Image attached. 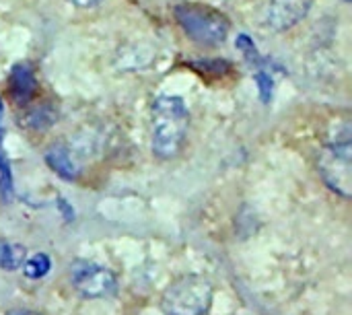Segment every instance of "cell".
Returning <instances> with one entry per match:
<instances>
[{
	"mask_svg": "<svg viewBox=\"0 0 352 315\" xmlns=\"http://www.w3.org/2000/svg\"><path fill=\"white\" fill-rule=\"evenodd\" d=\"M54 113L47 109V107H41V109H33L29 116H27V122H21L25 124L27 128H33V130H45L54 124Z\"/></svg>",
	"mask_w": 352,
	"mask_h": 315,
	"instance_id": "obj_13",
	"label": "cell"
},
{
	"mask_svg": "<svg viewBox=\"0 0 352 315\" xmlns=\"http://www.w3.org/2000/svg\"><path fill=\"white\" fill-rule=\"evenodd\" d=\"M190 132V109L182 97L161 95L151 105V149L161 161L182 155Z\"/></svg>",
	"mask_w": 352,
	"mask_h": 315,
	"instance_id": "obj_1",
	"label": "cell"
},
{
	"mask_svg": "<svg viewBox=\"0 0 352 315\" xmlns=\"http://www.w3.org/2000/svg\"><path fill=\"white\" fill-rule=\"evenodd\" d=\"M318 153V171L324 184L342 198L352 196V130L349 120L338 122Z\"/></svg>",
	"mask_w": 352,
	"mask_h": 315,
	"instance_id": "obj_2",
	"label": "cell"
},
{
	"mask_svg": "<svg viewBox=\"0 0 352 315\" xmlns=\"http://www.w3.org/2000/svg\"><path fill=\"white\" fill-rule=\"evenodd\" d=\"M344 2H351V0H344Z\"/></svg>",
	"mask_w": 352,
	"mask_h": 315,
	"instance_id": "obj_16",
	"label": "cell"
},
{
	"mask_svg": "<svg viewBox=\"0 0 352 315\" xmlns=\"http://www.w3.org/2000/svg\"><path fill=\"white\" fill-rule=\"evenodd\" d=\"M6 315H39L37 312H31V309H10Z\"/></svg>",
	"mask_w": 352,
	"mask_h": 315,
	"instance_id": "obj_15",
	"label": "cell"
},
{
	"mask_svg": "<svg viewBox=\"0 0 352 315\" xmlns=\"http://www.w3.org/2000/svg\"><path fill=\"white\" fill-rule=\"evenodd\" d=\"M214 297V287L208 279L186 274L173 281L161 297L165 315H206Z\"/></svg>",
	"mask_w": 352,
	"mask_h": 315,
	"instance_id": "obj_4",
	"label": "cell"
},
{
	"mask_svg": "<svg viewBox=\"0 0 352 315\" xmlns=\"http://www.w3.org/2000/svg\"><path fill=\"white\" fill-rule=\"evenodd\" d=\"M173 17L177 21V25L182 27V31L198 45L204 47H217L221 43H225L229 31H231V23L229 19L208 6V4H198V2H182L173 8Z\"/></svg>",
	"mask_w": 352,
	"mask_h": 315,
	"instance_id": "obj_3",
	"label": "cell"
},
{
	"mask_svg": "<svg viewBox=\"0 0 352 315\" xmlns=\"http://www.w3.org/2000/svg\"><path fill=\"white\" fill-rule=\"evenodd\" d=\"M311 0H270L264 8V23L272 31H287L307 19Z\"/></svg>",
	"mask_w": 352,
	"mask_h": 315,
	"instance_id": "obj_6",
	"label": "cell"
},
{
	"mask_svg": "<svg viewBox=\"0 0 352 315\" xmlns=\"http://www.w3.org/2000/svg\"><path fill=\"white\" fill-rule=\"evenodd\" d=\"M70 2L72 6H78V8H97L103 0H66Z\"/></svg>",
	"mask_w": 352,
	"mask_h": 315,
	"instance_id": "obj_14",
	"label": "cell"
},
{
	"mask_svg": "<svg viewBox=\"0 0 352 315\" xmlns=\"http://www.w3.org/2000/svg\"><path fill=\"white\" fill-rule=\"evenodd\" d=\"M45 163L47 167L60 175L62 180H68V182H74L78 180L80 175V165L76 163V159L72 157V151L64 144H56L52 149H47L45 153Z\"/></svg>",
	"mask_w": 352,
	"mask_h": 315,
	"instance_id": "obj_8",
	"label": "cell"
},
{
	"mask_svg": "<svg viewBox=\"0 0 352 315\" xmlns=\"http://www.w3.org/2000/svg\"><path fill=\"white\" fill-rule=\"evenodd\" d=\"M25 258H27V250L21 243L0 239V268L2 270H6V272L21 270Z\"/></svg>",
	"mask_w": 352,
	"mask_h": 315,
	"instance_id": "obj_9",
	"label": "cell"
},
{
	"mask_svg": "<svg viewBox=\"0 0 352 315\" xmlns=\"http://www.w3.org/2000/svg\"><path fill=\"white\" fill-rule=\"evenodd\" d=\"M254 78H256V85H258V93H260L262 103L268 105L272 101V95H274V76H272V72H268L266 68H260L254 74Z\"/></svg>",
	"mask_w": 352,
	"mask_h": 315,
	"instance_id": "obj_12",
	"label": "cell"
},
{
	"mask_svg": "<svg viewBox=\"0 0 352 315\" xmlns=\"http://www.w3.org/2000/svg\"><path fill=\"white\" fill-rule=\"evenodd\" d=\"M37 89H39V85H37L33 68L25 62L14 64L10 70V76H8V93H10L12 101L19 107H23L37 95Z\"/></svg>",
	"mask_w": 352,
	"mask_h": 315,
	"instance_id": "obj_7",
	"label": "cell"
},
{
	"mask_svg": "<svg viewBox=\"0 0 352 315\" xmlns=\"http://www.w3.org/2000/svg\"><path fill=\"white\" fill-rule=\"evenodd\" d=\"M23 274L31 281H39L43 276H47V272L52 270V260L47 254L39 252V254H33L31 258H25L23 262Z\"/></svg>",
	"mask_w": 352,
	"mask_h": 315,
	"instance_id": "obj_10",
	"label": "cell"
},
{
	"mask_svg": "<svg viewBox=\"0 0 352 315\" xmlns=\"http://www.w3.org/2000/svg\"><path fill=\"white\" fill-rule=\"evenodd\" d=\"M70 285L85 299H105L118 291L116 274L109 268L87 260L70 264Z\"/></svg>",
	"mask_w": 352,
	"mask_h": 315,
	"instance_id": "obj_5",
	"label": "cell"
},
{
	"mask_svg": "<svg viewBox=\"0 0 352 315\" xmlns=\"http://www.w3.org/2000/svg\"><path fill=\"white\" fill-rule=\"evenodd\" d=\"M235 47L239 50V54H241L250 64L262 66V64L266 62V60L262 58V54L258 52V45L254 43V39H252L250 35H245V33L237 35V39H235Z\"/></svg>",
	"mask_w": 352,
	"mask_h": 315,
	"instance_id": "obj_11",
	"label": "cell"
}]
</instances>
